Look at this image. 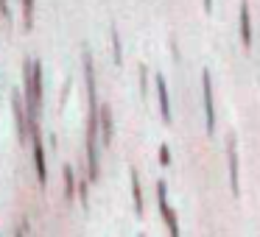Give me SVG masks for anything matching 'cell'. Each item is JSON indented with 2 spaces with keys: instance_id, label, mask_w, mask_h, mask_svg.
Here are the masks:
<instances>
[{
  "instance_id": "obj_1",
  "label": "cell",
  "mask_w": 260,
  "mask_h": 237,
  "mask_svg": "<svg viewBox=\"0 0 260 237\" xmlns=\"http://www.w3.org/2000/svg\"><path fill=\"white\" fill-rule=\"evenodd\" d=\"M25 87H28V114L37 117L42 106V67L40 62H25Z\"/></svg>"
},
{
  "instance_id": "obj_2",
  "label": "cell",
  "mask_w": 260,
  "mask_h": 237,
  "mask_svg": "<svg viewBox=\"0 0 260 237\" xmlns=\"http://www.w3.org/2000/svg\"><path fill=\"white\" fill-rule=\"evenodd\" d=\"M157 201H159V215H162L165 226H168L171 237H179V220H176V212L168 204V190H165V181H157Z\"/></svg>"
},
{
  "instance_id": "obj_3",
  "label": "cell",
  "mask_w": 260,
  "mask_h": 237,
  "mask_svg": "<svg viewBox=\"0 0 260 237\" xmlns=\"http://www.w3.org/2000/svg\"><path fill=\"white\" fill-rule=\"evenodd\" d=\"M202 90H204V126H207V134L215 131V103H213V81L210 73H202Z\"/></svg>"
},
{
  "instance_id": "obj_4",
  "label": "cell",
  "mask_w": 260,
  "mask_h": 237,
  "mask_svg": "<svg viewBox=\"0 0 260 237\" xmlns=\"http://www.w3.org/2000/svg\"><path fill=\"white\" fill-rule=\"evenodd\" d=\"M34 120V117H31ZM31 145H34V168H37V179L45 187L48 170H45V151H42V140H40V129H37V120L31 123Z\"/></svg>"
},
{
  "instance_id": "obj_5",
  "label": "cell",
  "mask_w": 260,
  "mask_h": 237,
  "mask_svg": "<svg viewBox=\"0 0 260 237\" xmlns=\"http://www.w3.org/2000/svg\"><path fill=\"white\" fill-rule=\"evenodd\" d=\"M226 159H230V187H232V195H238L241 187H238V145H235V140H230V145H226Z\"/></svg>"
},
{
  "instance_id": "obj_6",
  "label": "cell",
  "mask_w": 260,
  "mask_h": 237,
  "mask_svg": "<svg viewBox=\"0 0 260 237\" xmlns=\"http://www.w3.org/2000/svg\"><path fill=\"white\" fill-rule=\"evenodd\" d=\"M241 42L243 48H252V17H249V3L241 0Z\"/></svg>"
},
{
  "instance_id": "obj_7",
  "label": "cell",
  "mask_w": 260,
  "mask_h": 237,
  "mask_svg": "<svg viewBox=\"0 0 260 237\" xmlns=\"http://www.w3.org/2000/svg\"><path fill=\"white\" fill-rule=\"evenodd\" d=\"M98 123H101V142L109 145V142H112V112H109L107 103L98 109Z\"/></svg>"
},
{
  "instance_id": "obj_8",
  "label": "cell",
  "mask_w": 260,
  "mask_h": 237,
  "mask_svg": "<svg viewBox=\"0 0 260 237\" xmlns=\"http://www.w3.org/2000/svg\"><path fill=\"white\" fill-rule=\"evenodd\" d=\"M157 92H159V112H162V120L171 123V103H168V84H165L162 75H157Z\"/></svg>"
},
{
  "instance_id": "obj_9",
  "label": "cell",
  "mask_w": 260,
  "mask_h": 237,
  "mask_svg": "<svg viewBox=\"0 0 260 237\" xmlns=\"http://www.w3.org/2000/svg\"><path fill=\"white\" fill-rule=\"evenodd\" d=\"M132 179V198H135V212L143 215V195H140V179H137V170H129Z\"/></svg>"
},
{
  "instance_id": "obj_10",
  "label": "cell",
  "mask_w": 260,
  "mask_h": 237,
  "mask_svg": "<svg viewBox=\"0 0 260 237\" xmlns=\"http://www.w3.org/2000/svg\"><path fill=\"white\" fill-rule=\"evenodd\" d=\"M76 195V181H73V168L70 165H64V198L68 201H73Z\"/></svg>"
},
{
  "instance_id": "obj_11",
  "label": "cell",
  "mask_w": 260,
  "mask_h": 237,
  "mask_svg": "<svg viewBox=\"0 0 260 237\" xmlns=\"http://www.w3.org/2000/svg\"><path fill=\"white\" fill-rule=\"evenodd\" d=\"M23 25L25 31L34 28V0H23Z\"/></svg>"
},
{
  "instance_id": "obj_12",
  "label": "cell",
  "mask_w": 260,
  "mask_h": 237,
  "mask_svg": "<svg viewBox=\"0 0 260 237\" xmlns=\"http://www.w3.org/2000/svg\"><path fill=\"white\" fill-rule=\"evenodd\" d=\"M14 112H17V126H20V140L25 142V112H23V103H20V98H14Z\"/></svg>"
},
{
  "instance_id": "obj_13",
  "label": "cell",
  "mask_w": 260,
  "mask_h": 237,
  "mask_svg": "<svg viewBox=\"0 0 260 237\" xmlns=\"http://www.w3.org/2000/svg\"><path fill=\"white\" fill-rule=\"evenodd\" d=\"M112 51H115V64L123 62V53H120V40H118V31L112 28Z\"/></svg>"
},
{
  "instance_id": "obj_14",
  "label": "cell",
  "mask_w": 260,
  "mask_h": 237,
  "mask_svg": "<svg viewBox=\"0 0 260 237\" xmlns=\"http://www.w3.org/2000/svg\"><path fill=\"white\" fill-rule=\"evenodd\" d=\"M159 162H162V165H171V151H168V148H159Z\"/></svg>"
},
{
  "instance_id": "obj_15",
  "label": "cell",
  "mask_w": 260,
  "mask_h": 237,
  "mask_svg": "<svg viewBox=\"0 0 260 237\" xmlns=\"http://www.w3.org/2000/svg\"><path fill=\"white\" fill-rule=\"evenodd\" d=\"M0 14H3V20H12V14H9V0H0Z\"/></svg>"
},
{
  "instance_id": "obj_16",
  "label": "cell",
  "mask_w": 260,
  "mask_h": 237,
  "mask_svg": "<svg viewBox=\"0 0 260 237\" xmlns=\"http://www.w3.org/2000/svg\"><path fill=\"white\" fill-rule=\"evenodd\" d=\"M204 12H213V0H204Z\"/></svg>"
},
{
  "instance_id": "obj_17",
  "label": "cell",
  "mask_w": 260,
  "mask_h": 237,
  "mask_svg": "<svg viewBox=\"0 0 260 237\" xmlns=\"http://www.w3.org/2000/svg\"><path fill=\"white\" fill-rule=\"evenodd\" d=\"M17 237H25V231H23V229H20V231H17Z\"/></svg>"
},
{
  "instance_id": "obj_18",
  "label": "cell",
  "mask_w": 260,
  "mask_h": 237,
  "mask_svg": "<svg viewBox=\"0 0 260 237\" xmlns=\"http://www.w3.org/2000/svg\"><path fill=\"white\" fill-rule=\"evenodd\" d=\"M140 237H143V234H140Z\"/></svg>"
}]
</instances>
